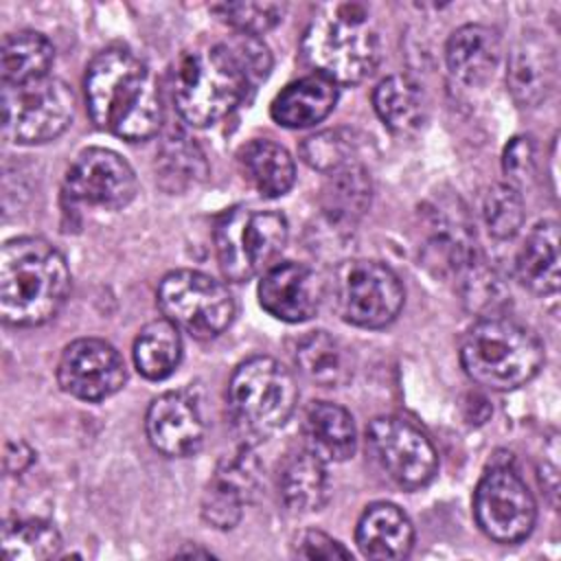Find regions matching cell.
<instances>
[{"label": "cell", "instance_id": "1", "mask_svg": "<svg viewBox=\"0 0 561 561\" xmlns=\"http://www.w3.org/2000/svg\"><path fill=\"white\" fill-rule=\"evenodd\" d=\"M92 123L123 140H147L162 125V99L149 66L125 48L92 57L83 77Z\"/></svg>", "mask_w": 561, "mask_h": 561}, {"label": "cell", "instance_id": "2", "mask_svg": "<svg viewBox=\"0 0 561 561\" xmlns=\"http://www.w3.org/2000/svg\"><path fill=\"white\" fill-rule=\"evenodd\" d=\"M70 291L64 254L39 237L9 239L0 250V316L13 327L48 322Z\"/></svg>", "mask_w": 561, "mask_h": 561}, {"label": "cell", "instance_id": "3", "mask_svg": "<svg viewBox=\"0 0 561 561\" xmlns=\"http://www.w3.org/2000/svg\"><path fill=\"white\" fill-rule=\"evenodd\" d=\"M254 81L228 42L202 53H186L173 70V103L182 121L208 127L237 110L254 90Z\"/></svg>", "mask_w": 561, "mask_h": 561}, {"label": "cell", "instance_id": "4", "mask_svg": "<svg viewBox=\"0 0 561 561\" xmlns=\"http://www.w3.org/2000/svg\"><path fill=\"white\" fill-rule=\"evenodd\" d=\"M460 364L478 386L515 390L543 366V344L530 329L489 316L467 329L460 344Z\"/></svg>", "mask_w": 561, "mask_h": 561}, {"label": "cell", "instance_id": "5", "mask_svg": "<svg viewBox=\"0 0 561 561\" xmlns=\"http://www.w3.org/2000/svg\"><path fill=\"white\" fill-rule=\"evenodd\" d=\"M305 59L335 83L353 85L379 64V37L362 4H337L311 20L302 37Z\"/></svg>", "mask_w": 561, "mask_h": 561}, {"label": "cell", "instance_id": "6", "mask_svg": "<svg viewBox=\"0 0 561 561\" xmlns=\"http://www.w3.org/2000/svg\"><path fill=\"white\" fill-rule=\"evenodd\" d=\"M298 403L294 375L274 357L254 355L241 362L228 381V408L237 430L263 438L283 427Z\"/></svg>", "mask_w": 561, "mask_h": 561}, {"label": "cell", "instance_id": "7", "mask_svg": "<svg viewBox=\"0 0 561 561\" xmlns=\"http://www.w3.org/2000/svg\"><path fill=\"white\" fill-rule=\"evenodd\" d=\"M289 237L287 219L276 210L234 206L215 224V252L221 274L245 283L263 274L280 256Z\"/></svg>", "mask_w": 561, "mask_h": 561}, {"label": "cell", "instance_id": "8", "mask_svg": "<svg viewBox=\"0 0 561 561\" xmlns=\"http://www.w3.org/2000/svg\"><path fill=\"white\" fill-rule=\"evenodd\" d=\"M75 118V92L57 77L2 85V134L18 145L57 138Z\"/></svg>", "mask_w": 561, "mask_h": 561}, {"label": "cell", "instance_id": "9", "mask_svg": "<svg viewBox=\"0 0 561 561\" xmlns=\"http://www.w3.org/2000/svg\"><path fill=\"white\" fill-rule=\"evenodd\" d=\"M333 298L344 322L381 329L401 313L405 291L386 263L351 259L340 263L333 274Z\"/></svg>", "mask_w": 561, "mask_h": 561}, {"label": "cell", "instance_id": "10", "mask_svg": "<svg viewBox=\"0 0 561 561\" xmlns=\"http://www.w3.org/2000/svg\"><path fill=\"white\" fill-rule=\"evenodd\" d=\"M158 305L167 320L199 340L224 333L234 318L228 287L195 270L169 272L158 285Z\"/></svg>", "mask_w": 561, "mask_h": 561}, {"label": "cell", "instance_id": "11", "mask_svg": "<svg viewBox=\"0 0 561 561\" xmlns=\"http://www.w3.org/2000/svg\"><path fill=\"white\" fill-rule=\"evenodd\" d=\"M480 530L497 543H517L533 533L537 506L526 482L511 467H491L473 493Z\"/></svg>", "mask_w": 561, "mask_h": 561}, {"label": "cell", "instance_id": "12", "mask_svg": "<svg viewBox=\"0 0 561 561\" xmlns=\"http://www.w3.org/2000/svg\"><path fill=\"white\" fill-rule=\"evenodd\" d=\"M366 445L377 465L399 486H425L436 469L438 456L421 427L401 416H377L366 427Z\"/></svg>", "mask_w": 561, "mask_h": 561}, {"label": "cell", "instance_id": "13", "mask_svg": "<svg viewBox=\"0 0 561 561\" xmlns=\"http://www.w3.org/2000/svg\"><path fill=\"white\" fill-rule=\"evenodd\" d=\"M66 195L75 202L103 208H125L138 191L129 162L112 149L90 147L81 151L66 171Z\"/></svg>", "mask_w": 561, "mask_h": 561}, {"label": "cell", "instance_id": "14", "mask_svg": "<svg viewBox=\"0 0 561 561\" xmlns=\"http://www.w3.org/2000/svg\"><path fill=\"white\" fill-rule=\"evenodd\" d=\"M125 379V362L105 340L81 337L61 351L57 381L64 392L81 401H103L116 394Z\"/></svg>", "mask_w": 561, "mask_h": 561}, {"label": "cell", "instance_id": "15", "mask_svg": "<svg viewBox=\"0 0 561 561\" xmlns=\"http://www.w3.org/2000/svg\"><path fill=\"white\" fill-rule=\"evenodd\" d=\"M324 298V283L320 276L294 261L274 263L263 272L259 283V305L276 320L305 322L313 318Z\"/></svg>", "mask_w": 561, "mask_h": 561}, {"label": "cell", "instance_id": "16", "mask_svg": "<svg viewBox=\"0 0 561 561\" xmlns=\"http://www.w3.org/2000/svg\"><path fill=\"white\" fill-rule=\"evenodd\" d=\"M145 430L153 449L171 458L195 454L204 440L199 405L184 390H171L153 399L145 416Z\"/></svg>", "mask_w": 561, "mask_h": 561}, {"label": "cell", "instance_id": "17", "mask_svg": "<svg viewBox=\"0 0 561 561\" xmlns=\"http://www.w3.org/2000/svg\"><path fill=\"white\" fill-rule=\"evenodd\" d=\"M259 486V460L250 447L226 456L202 497V515L215 528H232Z\"/></svg>", "mask_w": 561, "mask_h": 561}, {"label": "cell", "instance_id": "18", "mask_svg": "<svg viewBox=\"0 0 561 561\" xmlns=\"http://www.w3.org/2000/svg\"><path fill=\"white\" fill-rule=\"evenodd\" d=\"M506 83L517 105L535 107L557 83L554 48L539 33H524L508 55Z\"/></svg>", "mask_w": 561, "mask_h": 561}, {"label": "cell", "instance_id": "19", "mask_svg": "<svg viewBox=\"0 0 561 561\" xmlns=\"http://www.w3.org/2000/svg\"><path fill=\"white\" fill-rule=\"evenodd\" d=\"M500 37L484 24H465L451 33L445 61L451 79L462 88H482L500 61Z\"/></svg>", "mask_w": 561, "mask_h": 561}, {"label": "cell", "instance_id": "20", "mask_svg": "<svg viewBox=\"0 0 561 561\" xmlns=\"http://www.w3.org/2000/svg\"><path fill=\"white\" fill-rule=\"evenodd\" d=\"M355 541L368 559H403L414 543V528L410 517L392 502H375L362 513Z\"/></svg>", "mask_w": 561, "mask_h": 561}, {"label": "cell", "instance_id": "21", "mask_svg": "<svg viewBox=\"0 0 561 561\" xmlns=\"http://www.w3.org/2000/svg\"><path fill=\"white\" fill-rule=\"evenodd\" d=\"M337 103V83L313 72L285 85L272 101V118L289 129L313 127L324 121Z\"/></svg>", "mask_w": 561, "mask_h": 561}, {"label": "cell", "instance_id": "22", "mask_svg": "<svg viewBox=\"0 0 561 561\" xmlns=\"http://www.w3.org/2000/svg\"><path fill=\"white\" fill-rule=\"evenodd\" d=\"M305 449L324 462H342L355 454L357 432L353 416L337 403L316 401L307 408L302 421Z\"/></svg>", "mask_w": 561, "mask_h": 561}, {"label": "cell", "instance_id": "23", "mask_svg": "<svg viewBox=\"0 0 561 561\" xmlns=\"http://www.w3.org/2000/svg\"><path fill=\"white\" fill-rule=\"evenodd\" d=\"M278 491L283 504L294 513L320 511L329 500L327 462L309 449L291 454L280 467Z\"/></svg>", "mask_w": 561, "mask_h": 561}, {"label": "cell", "instance_id": "24", "mask_svg": "<svg viewBox=\"0 0 561 561\" xmlns=\"http://www.w3.org/2000/svg\"><path fill=\"white\" fill-rule=\"evenodd\" d=\"M517 276L537 296L559 289V228L554 221H539L526 237L517 261Z\"/></svg>", "mask_w": 561, "mask_h": 561}, {"label": "cell", "instance_id": "25", "mask_svg": "<svg viewBox=\"0 0 561 561\" xmlns=\"http://www.w3.org/2000/svg\"><path fill=\"white\" fill-rule=\"evenodd\" d=\"M373 105L381 123L394 134H412L427 118L425 92L408 75L381 79L373 92Z\"/></svg>", "mask_w": 561, "mask_h": 561}, {"label": "cell", "instance_id": "26", "mask_svg": "<svg viewBox=\"0 0 561 561\" xmlns=\"http://www.w3.org/2000/svg\"><path fill=\"white\" fill-rule=\"evenodd\" d=\"M243 178L263 195L280 197L296 180V167L289 151L272 140L254 138L237 153Z\"/></svg>", "mask_w": 561, "mask_h": 561}, {"label": "cell", "instance_id": "27", "mask_svg": "<svg viewBox=\"0 0 561 561\" xmlns=\"http://www.w3.org/2000/svg\"><path fill=\"white\" fill-rule=\"evenodd\" d=\"M55 48L50 39L37 31L9 33L0 48V75L2 85H20L42 77H48Z\"/></svg>", "mask_w": 561, "mask_h": 561}, {"label": "cell", "instance_id": "28", "mask_svg": "<svg viewBox=\"0 0 561 561\" xmlns=\"http://www.w3.org/2000/svg\"><path fill=\"white\" fill-rule=\"evenodd\" d=\"M294 362L298 370L316 386H340L351 375L346 348L327 331H311L296 342Z\"/></svg>", "mask_w": 561, "mask_h": 561}, {"label": "cell", "instance_id": "29", "mask_svg": "<svg viewBox=\"0 0 561 561\" xmlns=\"http://www.w3.org/2000/svg\"><path fill=\"white\" fill-rule=\"evenodd\" d=\"M180 329L167 318L147 322L134 340V364L147 379H167L180 366Z\"/></svg>", "mask_w": 561, "mask_h": 561}, {"label": "cell", "instance_id": "30", "mask_svg": "<svg viewBox=\"0 0 561 561\" xmlns=\"http://www.w3.org/2000/svg\"><path fill=\"white\" fill-rule=\"evenodd\" d=\"M370 204V178L364 167L348 164L333 173L322 191V210L333 224H353Z\"/></svg>", "mask_w": 561, "mask_h": 561}, {"label": "cell", "instance_id": "31", "mask_svg": "<svg viewBox=\"0 0 561 561\" xmlns=\"http://www.w3.org/2000/svg\"><path fill=\"white\" fill-rule=\"evenodd\" d=\"M61 550L59 530L44 519H13L2 526V554L7 561H44Z\"/></svg>", "mask_w": 561, "mask_h": 561}, {"label": "cell", "instance_id": "32", "mask_svg": "<svg viewBox=\"0 0 561 561\" xmlns=\"http://www.w3.org/2000/svg\"><path fill=\"white\" fill-rule=\"evenodd\" d=\"M524 199L517 186L513 184H493L484 193L482 202V219L491 237L511 239L524 226Z\"/></svg>", "mask_w": 561, "mask_h": 561}, {"label": "cell", "instance_id": "33", "mask_svg": "<svg viewBox=\"0 0 561 561\" xmlns=\"http://www.w3.org/2000/svg\"><path fill=\"white\" fill-rule=\"evenodd\" d=\"M160 178L167 182H171L169 186L173 191L184 188L188 184H193L197 178H204V156L202 151L188 142V138L175 136V138H167L162 151H160Z\"/></svg>", "mask_w": 561, "mask_h": 561}, {"label": "cell", "instance_id": "34", "mask_svg": "<svg viewBox=\"0 0 561 561\" xmlns=\"http://www.w3.org/2000/svg\"><path fill=\"white\" fill-rule=\"evenodd\" d=\"M210 11L237 33L259 37L280 22L285 7L278 2H221Z\"/></svg>", "mask_w": 561, "mask_h": 561}, {"label": "cell", "instance_id": "35", "mask_svg": "<svg viewBox=\"0 0 561 561\" xmlns=\"http://www.w3.org/2000/svg\"><path fill=\"white\" fill-rule=\"evenodd\" d=\"M353 142L340 131H322L302 142V158L318 171L333 173L342 167L355 164Z\"/></svg>", "mask_w": 561, "mask_h": 561}, {"label": "cell", "instance_id": "36", "mask_svg": "<svg viewBox=\"0 0 561 561\" xmlns=\"http://www.w3.org/2000/svg\"><path fill=\"white\" fill-rule=\"evenodd\" d=\"M533 164H535V149L528 136H517L504 147L502 169L511 180L508 184L515 186L517 182H524L533 173Z\"/></svg>", "mask_w": 561, "mask_h": 561}, {"label": "cell", "instance_id": "37", "mask_svg": "<svg viewBox=\"0 0 561 561\" xmlns=\"http://www.w3.org/2000/svg\"><path fill=\"white\" fill-rule=\"evenodd\" d=\"M296 554L302 559H351V550L322 530L302 533L296 539Z\"/></svg>", "mask_w": 561, "mask_h": 561}, {"label": "cell", "instance_id": "38", "mask_svg": "<svg viewBox=\"0 0 561 561\" xmlns=\"http://www.w3.org/2000/svg\"><path fill=\"white\" fill-rule=\"evenodd\" d=\"M33 449L22 440H9L4 447V469L9 473H22L33 462Z\"/></svg>", "mask_w": 561, "mask_h": 561}]
</instances>
